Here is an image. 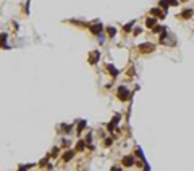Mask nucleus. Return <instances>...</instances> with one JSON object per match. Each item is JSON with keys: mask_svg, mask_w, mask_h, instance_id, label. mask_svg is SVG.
<instances>
[{"mask_svg": "<svg viewBox=\"0 0 194 171\" xmlns=\"http://www.w3.org/2000/svg\"><path fill=\"white\" fill-rule=\"evenodd\" d=\"M5 39H7V34H5V32H2V34H0V48H7Z\"/></svg>", "mask_w": 194, "mask_h": 171, "instance_id": "f8f14e48", "label": "nucleus"}, {"mask_svg": "<svg viewBox=\"0 0 194 171\" xmlns=\"http://www.w3.org/2000/svg\"><path fill=\"white\" fill-rule=\"evenodd\" d=\"M180 2H183V3H184V2H188V0H180Z\"/></svg>", "mask_w": 194, "mask_h": 171, "instance_id": "412c9836", "label": "nucleus"}, {"mask_svg": "<svg viewBox=\"0 0 194 171\" xmlns=\"http://www.w3.org/2000/svg\"><path fill=\"white\" fill-rule=\"evenodd\" d=\"M133 163H134V158L133 157H125L123 158V165L125 166H133Z\"/></svg>", "mask_w": 194, "mask_h": 171, "instance_id": "1a4fd4ad", "label": "nucleus"}, {"mask_svg": "<svg viewBox=\"0 0 194 171\" xmlns=\"http://www.w3.org/2000/svg\"><path fill=\"white\" fill-rule=\"evenodd\" d=\"M89 29H91L92 34H100V31H102V24L99 21H94L92 24H89Z\"/></svg>", "mask_w": 194, "mask_h": 171, "instance_id": "f03ea898", "label": "nucleus"}, {"mask_svg": "<svg viewBox=\"0 0 194 171\" xmlns=\"http://www.w3.org/2000/svg\"><path fill=\"white\" fill-rule=\"evenodd\" d=\"M154 47L152 44H142V45H139V50L141 52H154Z\"/></svg>", "mask_w": 194, "mask_h": 171, "instance_id": "39448f33", "label": "nucleus"}, {"mask_svg": "<svg viewBox=\"0 0 194 171\" xmlns=\"http://www.w3.org/2000/svg\"><path fill=\"white\" fill-rule=\"evenodd\" d=\"M107 70L110 71V74H112L113 78H115V76H118V73H120V71H118L115 66H113V65H107Z\"/></svg>", "mask_w": 194, "mask_h": 171, "instance_id": "6e6552de", "label": "nucleus"}, {"mask_svg": "<svg viewBox=\"0 0 194 171\" xmlns=\"http://www.w3.org/2000/svg\"><path fill=\"white\" fill-rule=\"evenodd\" d=\"M29 3H31V0H28L26 5H24V13H29Z\"/></svg>", "mask_w": 194, "mask_h": 171, "instance_id": "f3484780", "label": "nucleus"}, {"mask_svg": "<svg viewBox=\"0 0 194 171\" xmlns=\"http://www.w3.org/2000/svg\"><path fill=\"white\" fill-rule=\"evenodd\" d=\"M133 34H134V36H139V34H141V28H136V29L133 31Z\"/></svg>", "mask_w": 194, "mask_h": 171, "instance_id": "6ab92c4d", "label": "nucleus"}, {"mask_svg": "<svg viewBox=\"0 0 194 171\" xmlns=\"http://www.w3.org/2000/svg\"><path fill=\"white\" fill-rule=\"evenodd\" d=\"M86 126V121H81V123H79V126H78V133H81V129H83Z\"/></svg>", "mask_w": 194, "mask_h": 171, "instance_id": "a211bd4d", "label": "nucleus"}, {"mask_svg": "<svg viewBox=\"0 0 194 171\" xmlns=\"http://www.w3.org/2000/svg\"><path fill=\"white\" fill-rule=\"evenodd\" d=\"M99 58H100V53L97 52V50L89 53V63H91V65H95L97 61H99Z\"/></svg>", "mask_w": 194, "mask_h": 171, "instance_id": "7ed1b4c3", "label": "nucleus"}, {"mask_svg": "<svg viewBox=\"0 0 194 171\" xmlns=\"http://www.w3.org/2000/svg\"><path fill=\"white\" fill-rule=\"evenodd\" d=\"M159 7L162 8V10H168V8H170V3H168V0H160V2H159Z\"/></svg>", "mask_w": 194, "mask_h": 171, "instance_id": "9d476101", "label": "nucleus"}, {"mask_svg": "<svg viewBox=\"0 0 194 171\" xmlns=\"http://www.w3.org/2000/svg\"><path fill=\"white\" fill-rule=\"evenodd\" d=\"M118 99H120V100H128V99H129V92H128V89H126L125 86H121V87L118 89Z\"/></svg>", "mask_w": 194, "mask_h": 171, "instance_id": "f257e3e1", "label": "nucleus"}, {"mask_svg": "<svg viewBox=\"0 0 194 171\" xmlns=\"http://www.w3.org/2000/svg\"><path fill=\"white\" fill-rule=\"evenodd\" d=\"M133 24H134V21H131V23H128V24H126V26H123V31H125V32H129V31H131V28H133Z\"/></svg>", "mask_w": 194, "mask_h": 171, "instance_id": "4468645a", "label": "nucleus"}, {"mask_svg": "<svg viewBox=\"0 0 194 171\" xmlns=\"http://www.w3.org/2000/svg\"><path fill=\"white\" fill-rule=\"evenodd\" d=\"M73 155H75V153H73L71 150H67V152H65V153H63V157H62V160H63V161H70V160L73 158Z\"/></svg>", "mask_w": 194, "mask_h": 171, "instance_id": "0eeeda50", "label": "nucleus"}, {"mask_svg": "<svg viewBox=\"0 0 194 171\" xmlns=\"http://www.w3.org/2000/svg\"><path fill=\"white\" fill-rule=\"evenodd\" d=\"M191 16H192V10H184V11L181 13V18H184V20L191 18Z\"/></svg>", "mask_w": 194, "mask_h": 171, "instance_id": "ddd939ff", "label": "nucleus"}, {"mask_svg": "<svg viewBox=\"0 0 194 171\" xmlns=\"http://www.w3.org/2000/svg\"><path fill=\"white\" fill-rule=\"evenodd\" d=\"M170 7H178V3H180V0H168Z\"/></svg>", "mask_w": 194, "mask_h": 171, "instance_id": "dca6fc26", "label": "nucleus"}, {"mask_svg": "<svg viewBox=\"0 0 194 171\" xmlns=\"http://www.w3.org/2000/svg\"><path fill=\"white\" fill-rule=\"evenodd\" d=\"M150 13L155 16V18H159V20H164L165 18V10H160V8H152Z\"/></svg>", "mask_w": 194, "mask_h": 171, "instance_id": "20e7f679", "label": "nucleus"}, {"mask_svg": "<svg viewBox=\"0 0 194 171\" xmlns=\"http://www.w3.org/2000/svg\"><path fill=\"white\" fill-rule=\"evenodd\" d=\"M75 149H76L78 152H83V150L86 149V142H84V141H79V142L76 144V147H75Z\"/></svg>", "mask_w": 194, "mask_h": 171, "instance_id": "9b49d317", "label": "nucleus"}, {"mask_svg": "<svg viewBox=\"0 0 194 171\" xmlns=\"http://www.w3.org/2000/svg\"><path fill=\"white\" fill-rule=\"evenodd\" d=\"M45 163H47V157H45V158H44V160H40V166H44V165H45Z\"/></svg>", "mask_w": 194, "mask_h": 171, "instance_id": "aec40b11", "label": "nucleus"}, {"mask_svg": "<svg viewBox=\"0 0 194 171\" xmlns=\"http://www.w3.org/2000/svg\"><path fill=\"white\" fill-rule=\"evenodd\" d=\"M107 32H109V36H110V37H113V36H115V32H117V29L109 26V28H107Z\"/></svg>", "mask_w": 194, "mask_h": 171, "instance_id": "2eb2a0df", "label": "nucleus"}, {"mask_svg": "<svg viewBox=\"0 0 194 171\" xmlns=\"http://www.w3.org/2000/svg\"><path fill=\"white\" fill-rule=\"evenodd\" d=\"M155 24H157V18H154V16H150V18H147V20H146V26H147V28H154V26H155Z\"/></svg>", "mask_w": 194, "mask_h": 171, "instance_id": "423d86ee", "label": "nucleus"}]
</instances>
